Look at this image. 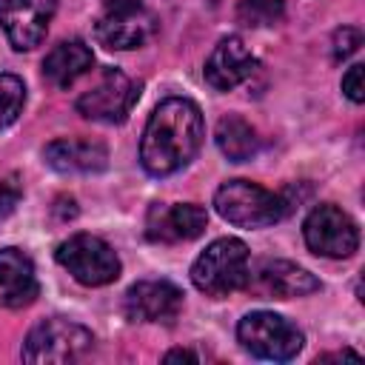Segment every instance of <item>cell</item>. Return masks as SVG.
Returning <instances> with one entry per match:
<instances>
[{
	"instance_id": "cell-1",
	"label": "cell",
	"mask_w": 365,
	"mask_h": 365,
	"mask_svg": "<svg viewBox=\"0 0 365 365\" xmlns=\"http://www.w3.org/2000/svg\"><path fill=\"white\" fill-rule=\"evenodd\" d=\"M205 140L202 111L188 97H165L148 117L140 140V163L151 177L185 168Z\"/></svg>"
},
{
	"instance_id": "cell-2",
	"label": "cell",
	"mask_w": 365,
	"mask_h": 365,
	"mask_svg": "<svg viewBox=\"0 0 365 365\" xmlns=\"http://www.w3.org/2000/svg\"><path fill=\"white\" fill-rule=\"evenodd\" d=\"M248 245L237 237L214 240L191 265V282L205 297H228L248 282Z\"/></svg>"
},
{
	"instance_id": "cell-3",
	"label": "cell",
	"mask_w": 365,
	"mask_h": 365,
	"mask_svg": "<svg viewBox=\"0 0 365 365\" xmlns=\"http://www.w3.org/2000/svg\"><path fill=\"white\" fill-rule=\"evenodd\" d=\"M217 214L240 228H265L285 217L288 202L282 194H274L248 180H228L214 194Z\"/></svg>"
},
{
	"instance_id": "cell-4",
	"label": "cell",
	"mask_w": 365,
	"mask_h": 365,
	"mask_svg": "<svg viewBox=\"0 0 365 365\" xmlns=\"http://www.w3.org/2000/svg\"><path fill=\"white\" fill-rule=\"evenodd\" d=\"M94 348V336L86 325L66 319V317H51L37 322L26 342H23V362H51V365H66L83 359Z\"/></svg>"
},
{
	"instance_id": "cell-5",
	"label": "cell",
	"mask_w": 365,
	"mask_h": 365,
	"mask_svg": "<svg viewBox=\"0 0 365 365\" xmlns=\"http://www.w3.org/2000/svg\"><path fill=\"white\" fill-rule=\"evenodd\" d=\"M237 339L251 356L271 359V362L294 359L302 351V342H305L302 331L291 319H285L274 311L245 314L237 325Z\"/></svg>"
},
{
	"instance_id": "cell-6",
	"label": "cell",
	"mask_w": 365,
	"mask_h": 365,
	"mask_svg": "<svg viewBox=\"0 0 365 365\" xmlns=\"http://www.w3.org/2000/svg\"><path fill=\"white\" fill-rule=\"evenodd\" d=\"M54 257L80 285H88V288L114 282L123 268L117 251L106 240H100L94 234H83V231L63 240L57 245Z\"/></svg>"
},
{
	"instance_id": "cell-7",
	"label": "cell",
	"mask_w": 365,
	"mask_h": 365,
	"mask_svg": "<svg viewBox=\"0 0 365 365\" xmlns=\"http://www.w3.org/2000/svg\"><path fill=\"white\" fill-rule=\"evenodd\" d=\"M154 29L157 20L143 6V0H106V11L94 26V37L111 51H128L148 43Z\"/></svg>"
},
{
	"instance_id": "cell-8",
	"label": "cell",
	"mask_w": 365,
	"mask_h": 365,
	"mask_svg": "<svg viewBox=\"0 0 365 365\" xmlns=\"http://www.w3.org/2000/svg\"><path fill=\"white\" fill-rule=\"evenodd\" d=\"M140 97V83H134L131 77H125L120 68H103L100 71V80L83 91L74 103V108L86 117V120H94V123H123L134 103Z\"/></svg>"
},
{
	"instance_id": "cell-9",
	"label": "cell",
	"mask_w": 365,
	"mask_h": 365,
	"mask_svg": "<svg viewBox=\"0 0 365 365\" xmlns=\"http://www.w3.org/2000/svg\"><path fill=\"white\" fill-rule=\"evenodd\" d=\"M302 237L317 257H328V259H345L359 248L356 222L334 202H322L305 217Z\"/></svg>"
},
{
	"instance_id": "cell-10",
	"label": "cell",
	"mask_w": 365,
	"mask_h": 365,
	"mask_svg": "<svg viewBox=\"0 0 365 365\" xmlns=\"http://www.w3.org/2000/svg\"><path fill=\"white\" fill-rule=\"evenodd\" d=\"M245 288H251L262 299H291V297H308L319 291V279L297 262L259 259L254 268H248Z\"/></svg>"
},
{
	"instance_id": "cell-11",
	"label": "cell",
	"mask_w": 365,
	"mask_h": 365,
	"mask_svg": "<svg viewBox=\"0 0 365 365\" xmlns=\"http://www.w3.org/2000/svg\"><path fill=\"white\" fill-rule=\"evenodd\" d=\"M54 11L57 0H0V29L11 48L31 51L43 43Z\"/></svg>"
},
{
	"instance_id": "cell-12",
	"label": "cell",
	"mask_w": 365,
	"mask_h": 365,
	"mask_svg": "<svg viewBox=\"0 0 365 365\" xmlns=\"http://www.w3.org/2000/svg\"><path fill=\"white\" fill-rule=\"evenodd\" d=\"M182 311V291L168 279H140L123 297L131 322H174Z\"/></svg>"
},
{
	"instance_id": "cell-13",
	"label": "cell",
	"mask_w": 365,
	"mask_h": 365,
	"mask_svg": "<svg viewBox=\"0 0 365 365\" xmlns=\"http://www.w3.org/2000/svg\"><path fill=\"white\" fill-rule=\"evenodd\" d=\"M208 225V214L194 202L163 205L154 202L145 217V237L151 242H188L197 240Z\"/></svg>"
},
{
	"instance_id": "cell-14",
	"label": "cell",
	"mask_w": 365,
	"mask_h": 365,
	"mask_svg": "<svg viewBox=\"0 0 365 365\" xmlns=\"http://www.w3.org/2000/svg\"><path fill=\"white\" fill-rule=\"evenodd\" d=\"M254 68H257V57L248 51V46H245L240 37L231 34V37H222V40L211 48L202 74H205V83H208L211 88H217V91H231V88H237L240 83H245V80L254 74Z\"/></svg>"
},
{
	"instance_id": "cell-15",
	"label": "cell",
	"mask_w": 365,
	"mask_h": 365,
	"mask_svg": "<svg viewBox=\"0 0 365 365\" xmlns=\"http://www.w3.org/2000/svg\"><path fill=\"white\" fill-rule=\"evenodd\" d=\"M46 163L60 174H100L108 165V148L86 137H60L43 148Z\"/></svg>"
},
{
	"instance_id": "cell-16",
	"label": "cell",
	"mask_w": 365,
	"mask_h": 365,
	"mask_svg": "<svg viewBox=\"0 0 365 365\" xmlns=\"http://www.w3.org/2000/svg\"><path fill=\"white\" fill-rule=\"evenodd\" d=\"M40 282L34 274V262L26 251L9 245L0 248V299L6 308H26L37 299Z\"/></svg>"
},
{
	"instance_id": "cell-17",
	"label": "cell",
	"mask_w": 365,
	"mask_h": 365,
	"mask_svg": "<svg viewBox=\"0 0 365 365\" xmlns=\"http://www.w3.org/2000/svg\"><path fill=\"white\" fill-rule=\"evenodd\" d=\"M94 54L83 40H63L57 43L46 60H43V77L54 88H68L74 86L86 71H91Z\"/></svg>"
},
{
	"instance_id": "cell-18",
	"label": "cell",
	"mask_w": 365,
	"mask_h": 365,
	"mask_svg": "<svg viewBox=\"0 0 365 365\" xmlns=\"http://www.w3.org/2000/svg\"><path fill=\"white\" fill-rule=\"evenodd\" d=\"M214 140L220 145V151L231 160V163H245L259 151V137L254 131V125L237 114H228L217 123Z\"/></svg>"
},
{
	"instance_id": "cell-19",
	"label": "cell",
	"mask_w": 365,
	"mask_h": 365,
	"mask_svg": "<svg viewBox=\"0 0 365 365\" xmlns=\"http://www.w3.org/2000/svg\"><path fill=\"white\" fill-rule=\"evenodd\" d=\"M26 103V86L17 74L0 71V128H9Z\"/></svg>"
},
{
	"instance_id": "cell-20",
	"label": "cell",
	"mask_w": 365,
	"mask_h": 365,
	"mask_svg": "<svg viewBox=\"0 0 365 365\" xmlns=\"http://www.w3.org/2000/svg\"><path fill=\"white\" fill-rule=\"evenodd\" d=\"M285 14V0H240L237 17L245 26H274Z\"/></svg>"
},
{
	"instance_id": "cell-21",
	"label": "cell",
	"mask_w": 365,
	"mask_h": 365,
	"mask_svg": "<svg viewBox=\"0 0 365 365\" xmlns=\"http://www.w3.org/2000/svg\"><path fill=\"white\" fill-rule=\"evenodd\" d=\"M359 46H362V31H359V29H354V26H342V29L334 31V57H336V60L351 57Z\"/></svg>"
},
{
	"instance_id": "cell-22",
	"label": "cell",
	"mask_w": 365,
	"mask_h": 365,
	"mask_svg": "<svg viewBox=\"0 0 365 365\" xmlns=\"http://www.w3.org/2000/svg\"><path fill=\"white\" fill-rule=\"evenodd\" d=\"M342 94L351 103H362L365 100V66L354 63L345 74H342Z\"/></svg>"
},
{
	"instance_id": "cell-23",
	"label": "cell",
	"mask_w": 365,
	"mask_h": 365,
	"mask_svg": "<svg viewBox=\"0 0 365 365\" xmlns=\"http://www.w3.org/2000/svg\"><path fill=\"white\" fill-rule=\"evenodd\" d=\"M20 197H23V188H20V180L14 174L6 177V180H0V222L17 208Z\"/></svg>"
},
{
	"instance_id": "cell-24",
	"label": "cell",
	"mask_w": 365,
	"mask_h": 365,
	"mask_svg": "<svg viewBox=\"0 0 365 365\" xmlns=\"http://www.w3.org/2000/svg\"><path fill=\"white\" fill-rule=\"evenodd\" d=\"M163 359H165V362H174V359H188V362H197V354H194V351H188V348H174V351H168Z\"/></svg>"
}]
</instances>
